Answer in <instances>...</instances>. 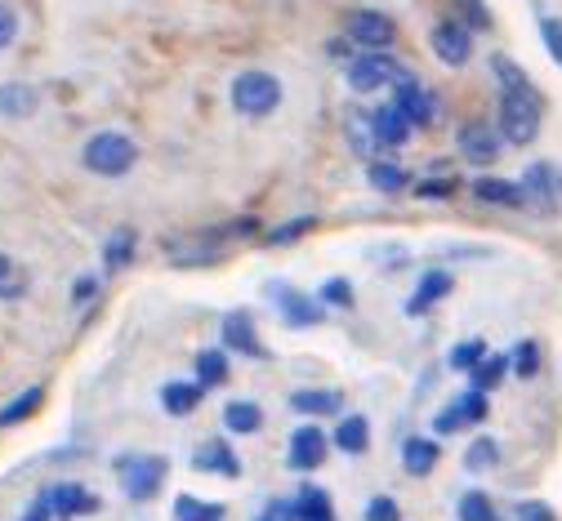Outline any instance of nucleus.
I'll return each instance as SVG.
<instances>
[{
    "label": "nucleus",
    "mask_w": 562,
    "mask_h": 521,
    "mask_svg": "<svg viewBox=\"0 0 562 521\" xmlns=\"http://www.w3.org/2000/svg\"><path fill=\"white\" fill-rule=\"evenodd\" d=\"M491 71H496V81H501V112H496L501 138L514 143V147H527V143L540 134L544 99L536 94V86L527 81V71H522L514 58L496 54V58H491Z\"/></svg>",
    "instance_id": "nucleus-1"
},
{
    "label": "nucleus",
    "mask_w": 562,
    "mask_h": 521,
    "mask_svg": "<svg viewBox=\"0 0 562 521\" xmlns=\"http://www.w3.org/2000/svg\"><path fill=\"white\" fill-rule=\"evenodd\" d=\"M81 166L99 179H125L138 166V143L121 129H99L86 147H81Z\"/></svg>",
    "instance_id": "nucleus-2"
},
{
    "label": "nucleus",
    "mask_w": 562,
    "mask_h": 521,
    "mask_svg": "<svg viewBox=\"0 0 562 521\" xmlns=\"http://www.w3.org/2000/svg\"><path fill=\"white\" fill-rule=\"evenodd\" d=\"M228 99H233L237 116H246V121H263V116H272V112L281 107V81L272 77V71L250 67V71H241V77L233 81Z\"/></svg>",
    "instance_id": "nucleus-3"
},
{
    "label": "nucleus",
    "mask_w": 562,
    "mask_h": 521,
    "mask_svg": "<svg viewBox=\"0 0 562 521\" xmlns=\"http://www.w3.org/2000/svg\"><path fill=\"white\" fill-rule=\"evenodd\" d=\"M344 77L358 94H375V90H384V86H393L402 77V67H397V58L389 49H362L358 58H348Z\"/></svg>",
    "instance_id": "nucleus-4"
},
{
    "label": "nucleus",
    "mask_w": 562,
    "mask_h": 521,
    "mask_svg": "<svg viewBox=\"0 0 562 521\" xmlns=\"http://www.w3.org/2000/svg\"><path fill=\"white\" fill-rule=\"evenodd\" d=\"M344 41L358 45V54L362 49H389L397 41V23L380 10H353L344 19Z\"/></svg>",
    "instance_id": "nucleus-5"
},
{
    "label": "nucleus",
    "mask_w": 562,
    "mask_h": 521,
    "mask_svg": "<svg viewBox=\"0 0 562 521\" xmlns=\"http://www.w3.org/2000/svg\"><path fill=\"white\" fill-rule=\"evenodd\" d=\"M116 473H121V486L130 499H153L166 486V460L161 455H125L116 464Z\"/></svg>",
    "instance_id": "nucleus-6"
},
{
    "label": "nucleus",
    "mask_w": 562,
    "mask_h": 521,
    "mask_svg": "<svg viewBox=\"0 0 562 521\" xmlns=\"http://www.w3.org/2000/svg\"><path fill=\"white\" fill-rule=\"evenodd\" d=\"M429 45L447 67H464L473 58V32L460 19H442L429 27Z\"/></svg>",
    "instance_id": "nucleus-7"
},
{
    "label": "nucleus",
    "mask_w": 562,
    "mask_h": 521,
    "mask_svg": "<svg viewBox=\"0 0 562 521\" xmlns=\"http://www.w3.org/2000/svg\"><path fill=\"white\" fill-rule=\"evenodd\" d=\"M518 188H522L527 205H540V209H558V205H562V170H558L553 161L527 166V174H522Z\"/></svg>",
    "instance_id": "nucleus-8"
},
{
    "label": "nucleus",
    "mask_w": 562,
    "mask_h": 521,
    "mask_svg": "<svg viewBox=\"0 0 562 521\" xmlns=\"http://www.w3.org/2000/svg\"><path fill=\"white\" fill-rule=\"evenodd\" d=\"M161 250H166V259H170L175 268H210V263H220V259H224L215 233H196V237H183V241L170 237Z\"/></svg>",
    "instance_id": "nucleus-9"
},
{
    "label": "nucleus",
    "mask_w": 562,
    "mask_h": 521,
    "mask_svg": "<svg viewBox=\"0 0 562 521\" xmlns=\"http://www.w3.org/2000/svg\"><path fill=\"white\" fill-rule=\"evenodd\" d=\"M393 107H397L411 125H429V121L438 116V99H434L425 86H419L415 77H406V71L393 81Z\"/></svg>",
    "instance_id": "nucleus-10"
},
{
    "label": "nucleus",
    "mask_w": 562,
    "mask_h": 521,
    "mask_svg": "<svg viewBox=\"0 0 562 521\" xmlns=\"http://www.w3.org/2000/svg\"><path fill=\"white\" fill-rule=\"evenodd\" d=\"M326 464V432L317 423H304L291 432V445H286V468L295 473H313Z\"/></svg>",
    "instance_id": "nucleus-11"
},
{
    "label": "nucleus",
    "mask_w": 562,
    "mask_h": 521,
    "mask_svg": "<svg viewBox=\"0 0 562 521\" xmlns=\"http://www.w3.org/2000/svg\"><path fill=\"white\" fill-rule=\"evenodd\" d=\"M456 147H460V157H464L469 166H491V161L501 157V138H496V129H486V125H477V121L460 125Z\"/></svg>",
    "instance_id": "nucleus-12"
},
{
    "label": "nucleus",
    "mask_w": 562,
    "mask_h": 521,
    "mask_svg": "<svg viewBox=\"0 0 562 521\" xmlns=\"http://www.w3.org/2000/svg\"><path fill=\"white\" fill-rule=\"evenodd\" d=\"M272 299H277V317L286 326H317L326 313L308 299V294H300L295 285H272Z\"/></svg>",
    "instance_id": "nucleus-13"
},
{
    "label": "nucleus",
    "mask_w": 562,
    "mask_h": 521,
    "mask_svg": "<svg viewBox=\"0 0 562 521\" xmlns=\"http://www.w3.org/2000/svg\"><path fill=\"white\" fill-rule=\"evenodd\" d=\"M45 503H49L54 517H86V512L99 508V499H94L86 486H77V482H58V486H49V490H45Z\"/></svg>",
    "instance_id": "nucleus-14"
},
{
    "label": "nucleus",
    "mask_w": 562,
    "mask_h": 521,
    "mask_svg": "<svg viewBox=\"0 0 562 521\" xmlns=\"http://www.w3.org/2000/svg\"><path fill=\"white\" fill-rule=\"evenodd\" d=\"M447 294H451V272L434 268V272H425V276H419L415 294L406 299V313H411V317H425V313H429L438 299H447Z\"/></svg>",
    "instance_id": "nucleus-15"
},
{
    "label": "nucleus",
    "mask_w": 562,
    "mask_h": 521,
    "mask_svg": "<svg viewBox=\"0 0 562 521\" xmlns=\"http://www.w3.org/2000/svg\"><path fill=\"white\" fill-rule=\"evenodd\" d=\"M192 468H196V473H220V477H237V473H241V460L233 455V445H228V441H205V445H196Z\"/></svg>",
    "instance_id": "nucleus-16"
},
{
    "label": "nucleus",
    "mask_w": 562,
    "mask_h": 521,
    "mask_svg": "<svg viewBox=\"0 0 562 521\" xmlns=\"http://www.w3.org/2000/svg\"><path fill=\"white\" fill-rule=\"evenodd\" d=\"M41 107V90L27 81H5L0 86V116L5 121H27Z\"/></svg>",
    "instance_id": "nucleus-17"
},
{
    "label": "nucleus",
    "mask_w": 562,
    "mask_h": 521,
    "mask_svg": "<svg viewBox=\"0 0 562 521\" xmlns=\"http://www.w3.org/2000/svg\"><path fill=\"white\" fill-rule=\"evenodd\" d=\"M438 460H442V451H438L434 437H406L402 441V468L411 477H429L438 468Z\"/></svg>",
    "instance_id": "nucleus-18"
},
{
    "label": "nucleus",
    "mask_w": 562,
    "mask_h": 521,
    "mask_svg": "<svg viewBox=\"0 0 562 521\" xmlns=\"http://www.w3.org/2000/svg\"><path fill=\"white\" fill-rule=\"evenodd\" d=\"M482 205H501V209H527V196H522V188L518 183H509V179H473V188H469Z\"/></svg>",
    "instance_id": "nucleus-19"
},
{
    "label": "nucleus",
    "mask_w": 562,
    "mask_h": 521,
    "mask_svg": "<svg viewBox=\"0 0 562 521\" xmlns=\"http://www.w3.org/2000/svg\"><path fill=\"white\" fill-rule=\"evenodd\" d=\"M224 343L233 348V352H250V356H259L263 348H259V330H255V317L250 313H241V308H233L228 317H224Z\"/></svg>",
    "instance_id": "nucleus-20"
},
{
    "label": "nucleus",
    "mask_w": 562,
    "mask_h": 521,
    "mask_svg": "<svg viewBox=\"0 0 562 521\" xmlns=\"http://www.w3.org/2000/svg\"><path fill=\"white\" fill-rule=\"evenodd\" d=\"M371 129H375V143L380 147H402L406 138H411V121L389 103V107H380V112H371Z\"/></svg>",
    "instance_id": "nucleus-21"
},
{
    "label": "nucleus",
    "mask_w": 562,
    "mask_h": 521,
    "mask_svg": "<svg viewBox=\"0 0 562 521\" xmlns=\"http://www.w3.org/2000/svg\"><path fill=\"white\" fill-rule=\"evenodd\" d=\"M201 397H205V388L192 380H175V384H166L161 388V406H166V415H175V419H188L196 406H201Z\"/></svg>",
    "instance_id": "nucleus-22"
},
{
    "label": "nucleus",
    "mask_w": 562,
    "mask_h": 521,
    "mask_svg": "<svg viewBox=\"0 0 562 521\" xmlns=\"http://www.w3.org/2000/svg\"><path fill=\"white\" fill-rule=\"evenodd\" d=\"M335 445H339L344 455H362L367 445H371V423H367V415H344L339 428H335Z\"/></svg>",
    "instance_id": "nucleus-23"
},
{
    "label": "nucleus",
    "mask_w": 562,
    "mask_h": 521,
    "mask_svg": "<svg viewBox=\"0 0 562 521\" xmlns=\"http://www.w3.org/2000/svg\"><path fill=\"white\" fill-rule=\"evenodd\" d=\"M291 503H295V521H335V503L322 486H304Z\"/></svg>",
    "instance_id": "nucleus-24"
},
{
    "label": "nucleus",
    "mask_w": 562,
    "mask_h": 521,
    "mask_svg": "<svg viewBox=\"0 0 562 521\" xmlns=\"http://www.w3.org/2000/svg\"><path fill=\"white\" fill-rule=\"evenodd\" d=\"M41 401H45V388H41V384H36V388H23L14 401L0 406V428H19V423H27V419L41 410Z\"/></svg>",
    "instance_id": "nucleus-25"
},
{
    "label": "nucleus",
    "mask_w": 562,
    "mask_h": 521,
    "mask_svg": "<svg viewBox=\"0 0 562 521\" xmlns=\"http://www.w3.org/2000/svg\"><path fill=\"white\" fill-rule=\"evenodd\" d=\"M134 246H138V233L134 228H116L108 237V246H103V268L108 272H125L130 259H134Z\"/></svg>",
    "instance_id": "nucleus-26"
},
{
    "label": "nucleus",
    "mask_w": 562,
    "mask_h": 521,
    "mask_svg": "<svg viewBox=\"0 0 562 521\" xmlns=\"http://www.w3.org/2000/svg\"><path fill=\"white\" fill-rule=\"evenodd\" d=\"M196 384H201V388L228 384V352H224V348H205V352L196 356Z\"/></svg>",
    "instance_id": "nucleus-27"
},
{
    "label": "nucleus",
    "mask_w": 562,
    "mask_h": 521,
    "mask_svg": "<svg viewBox=\"0 0 562 521\" xmlns=\"http://www.w3.org/2000/svg\"><path fill=\"white\" fill-rule=\"evenodd\" d=\"M505 375H509V361H505V356H482V361L469 370V388L491 393V388L505 384Z\"/></svg>",
    "instance_id": "nucleus-28"
},
{
    "label": "nucleus",
    "mask_w": 562,
    "mask_h": 521,
    "mask_svg": "<svg viewBox=\"0 0 562 521\" xmlns=\"http://www.w3.org/2000/svg\"><path fill=\"white\" fill-rule=\"evenodd\" d=\"M224 517H228L224 503H210V499H196V495L175 499V521H224Z\"/></svg>",
    "instance_id": "nucleus-29"
},
{
    "label": "nucleus",
    "mask_w": 562,
    "mask_h": 521,
    "mask_svg": "<svg viewBox=\"0 0 562 521\" xmlns=\"http://www.w3.org/2000/svg\"><path fill=\"white\" fill-rule=\"evenodd\" d=\"M367 179H371V188H375V192H389V196H397V192H406V188H411L406 170H402V166H393V161H371V166H367Z\"/></svg>",
    "instance_id": "nucleus-30"
},
{
    "label": "nucleus",
    "mask_w": 562,
    "mask_h": 521,
    "mask_svg": "<svg viewBox=\"0 0 562 521\" xmlns=\"http://www.w3.org/2000/svg\"><path fill=\"white\" fill-rule=\"evenodd\" d=\"M23 294H27V272H23V263L10 259V254H0V299L14 304V299H23Z\"/></svg>",
    "instance_id": "nucleus-31"
},
{
    "label": "nucleus",
    "mask_w": 562,
    "mask_h": 521,
    "mask_svg": "<svg viewBox=\"0 0 562 521\" xmlns=\"http://www.w3.org/2000/svg\"><path fill=\"white\" fill-rule=\"evenodd\" d=\"M344 125H348V143H353L358 157H371L375 147H380V143H375V129H371V112H348Z\"/></svg>",
    "instance_id": "nucleus-32"
},
{
    "label": "nucleus",
    "mask_w": 562,
    "mask_h": 521,
    "mask_svg": "<svg viewBox=\"0 0 562 521\" xmlns=\"http://www.w3.org/2000/svg\"><path fill=\"white\" fill-rule=\"evenodd\" d=\"M224 423L233 432H259L263 428V410H259V401H228L224 406Z\"/></svg>",
    "instance_id": "nucleus-33"
},
{
    "label": "nucleus",
    "mask_w": 562,
    "mask_h": 521,
    "mask_svg": "<svg viewBox=\"0 0 562 521\" xmlns=\"http://www.w3.org/2000/svg\"><path fill=\"white\" fill-rule=\"evenodd\" d=\"M295 415H339V393H291Z\"/></svg>",
    "instance_id": "nucleus-34"
},
{
    "label": "nucleus",
    "mask_w": 562,
    "mask_h": 521,
    "mask_svg": "<svg viewBox=\"0 0 562 521\" xmlns=\"http://www.w3.org/2000/svg\"><path fill=\"white\" fill-rule=\"evenodd\" d=\"M460 521H501V512L482 490H469V495H460Z\"/></svg>",
    "instance_id": "nucleus-35"
},
{
    "label": "nucleus",
    "mask_w": 562,
    "mask_h": 521,
    "mask_svg": "<svg viewBox=\"0 0 562 521\" xmlns=\"http://www.w3.org/2000/svg\"><path fill=\"white\" fill-rule=\"evenodd\" d=\"M491 464H496V441L477 437L469 451H464V468H469V473H482V468H491Z\"/></svg>",
    "instance_id": "nucleus-36"
},
{
    "label": "nucleus",
    "mask_w": 562,
    "mask_h": 521,
    "mask_svg": "<svg viewBox=\"0 0 562 521\" xmlns=\"http://www.w3.org/2000/svg\"><path fill=\"white\" fill-rule=\"evenodd\" d=\"M19 32H23V23H19V10L10 5V0H0V54L19 45Z\"/></svg>",
    "instance_id": "nucleus-37"
},
{
    "label": "nucleus",
    "mask_w": 562,
    "mask_h": 521,
    "mask_svg": "<svg viewBox=\"0 0 562 521\" xmlns=\"http://www.w3.org/2000/svg\"><path fill=\"white\" fill-rule=\"evenodd\" d=\"M536 370H540V343L536 339H522L518 352H514V375L518 380H531Z\"/></svg>",
    "instance_id": "nucleus-38"
},
{
    "label": "nucleus",
    "mask_w": 562,
    "mask_h": 521,
    "mask_svg": "<svg viewBox=\"0 0 562 521\" xmlns=\"http://www.w3.org/2000/svg\"><path fill=\"white\" fill-rule=\"evenodd\" d=\"M456 410H460V419L464 423H482L486 415H491V406H486V393H477V388H469L460 401H451Z\"/></svg>",
    "instance_id": "nucleus-39"
},
{
    "label": "nucleus",
    "mask_w": 562,
    "mask_h": 521,
    "mask_svg": "<svg viewBox=\"0 0 562 521\" xmlns=\"http://www.w3.org/2000/svg\"><path fill=\"white\" fill-rule=\"evenodd\" d=\"M482 356H486V339H464V343L451 348V365L456 370H473Z\"/></svg>",
    "instance_id": "nucleus-40"
},
{
    "label": "nucleus",
    "mask_w": 562,
    "mask_h": 521,
    "mask_svg": "<svg viewBox=\"0 0 562 521\" xmlns=\"http://www.w3.org/2000/svg\"><path fill=\"white\" fill-rule=\"evenodd\" d=\"M456 10H460V19L469 23V32H486V27H491L486 0H456Z\"/></svg>",
    "instance_id": "nucleus-41"
},
{
    "label": "nucleus",
    "mask_w": 562,
    "mask_h": 521,
    "mask_svg": "<svg viewBox=\"0 0 562 521\" xmlns=\"http://www.w3.org/2000/svg\"><path fill=\"white\" fill-rule=\"evenodd\" d=\"M540 41H544L549 58L562 67V19H540Z\"/></svg>",
    "instance_id": "nucleus-42"
},
{
    "label": "nucleus",
    "mask_w": 562,
    "mask_h": 521,
    "mask_svg": "<svg viewBox=\"0 0 562 521\" xmlns=\"http://www.w3.org/2000/svg\"><path fill=\"white\" fill-rule=\"evenodd\" d=\"M367 521H402V508H397V499H389V495H375V499L367 503Z\"/></svg>",
    "instance_id": "nucleus-43"
},
{
    "label": "nucleus",
    "mask_w": 562,
    "mask_h": 521,
    "mask_svg": "<svg viewBox=\"0 0 562 521\" xmlns=\"http://www.w3.org/2000/svg\"><path fill=\"white\" fill-rule=\"evenodd\" d=\"M317 218H295V223H286V228H277L272 237H268V246H291V241H300V233H308Z\"/></svg>",
    "instance_id": "nucleus-44"
},
{
    "label": "nucleus",
    "mask_w": 562,
    "mask_h": 521,
    "mask_svg": "<svg viewBox=\"0 0 562 521\" xmlns=\"http://www.w3.org/2000/svg\"><path fill=\"white\" fill-rule=\"evenodd\" d=\"M322 304L353 308V290H348V281H330V285H322Z\"/></svg>",
    "instance_id": "nucleus-45"
},
{
    "label": "nucleus",
    "mask_w": 562,
    "mask_h": 521,
    "mask_svg": "<svg viewBox=\"0 0 562 521\" xmlns=\"http://www.w3.org/2000/svg\"><path fill=\"white\" fill-rule=\"evenodd\" d=\"M514 517H518V521H558V517H553V508H549V503H540V499H522Z\"/></svg>",
    "instance_id": "nucleus-46"
},
{
    "label": "nucleus",
    "mask_w": 562,
    "mask_h": 521,
    "mask_svg": "<svg viewBox=\"0 0 562 521\" xmlns=\"http://www.w3.org/2000/svg\"><path fill=\"white\" fill-rule=\"evenodd\" d=\"M415 192L425 196V201H447V196L456 192V179H425V183H419Z\"/></svg>",
    "instance_id": "nucleus-47"
},
{
    "label": "nucleus",
    "mask_w": 562,
    "mask_h": 521,
    "mask_svg": "<svg viewBox=\"0 0 562 521\" xmlns=\"http://www.w3.org/2000/svg\"><path fill=\"white\" fill-rule=\"evenodd\" d=\"M464 428V419H460V410L456 406H447L442 415H438V432H460Z\"/></svg>",
    "instance_id": "nucleus-48"
},
{
    "label": "nucleus",
    "mask_w": 562,
    "mask_h": 521,
    "mask_svg": "<svg viewBox=\"0 0 562 521\" xmlns=\"http://www.w3.org/2000/svg\"><path fill=\"white\" fill-rule=\"evenodd\" d=\"M90 299H94V281L86 276V281H77V285H72V304L81 308V304H90Z\"/></svg>",
    "instance_id": "nucleus-49"
},
{
    "label": "nucleus",
    "mask_w": 562,
    "mask_h": 521,
    "mask_svg": "<svg viewBox=\"0 0 562 521\" xmlns=\"http://www.w3.org/2000/svg\"><path fill=\"white\" fill-rule=\"evenodd\" d=\"M259 521H272V517H268V512H263V517H259Z\"/></svg>",
    "instance_id": "nucleus-50"
}]
</instances>
